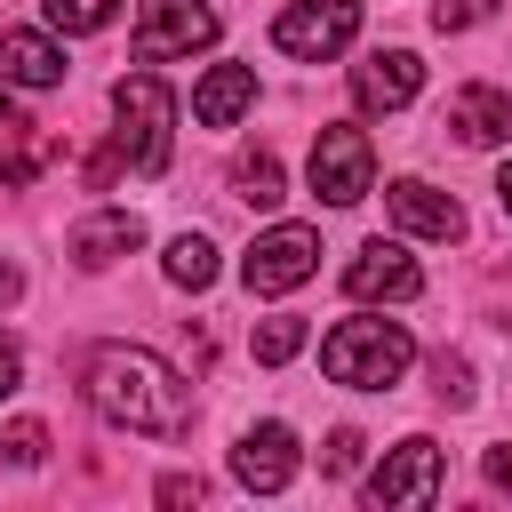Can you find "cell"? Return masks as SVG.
<instances>
[{"label":"cell","mask_w":512,"mask_h":512,"mask_svg":"<svg viewBox=\"0 0 512 512\" xmlns=\"http://www.w3.org/2000/svg\"><path fill=\"white\" fill-rule=\"evenodd\" d=\"M88 408L120 432H144V440H176L192 424V392L176 384V368L136 352V344H96L88 352Z\"/></svg>","instance_id":"1"},{"label":"cell","mask_w":512,"mask_h":512,"mask_svg":"<svg viewBox=\"0 0 512 512\" xmlns=\"http://www.w3.org/2000/svg\"><path fill=\"white\" fill-rule=\"evenodd\" d=\"M416 288H424V272H416V256H408L400 240H368V248L344 264V296H360V304H368V296H392V304H400V296H416Z\"/></svg>","instance_id":"10"},{"label":"cell","mask_w":512,"mask_h":512,"mask_svg":"<svg viewBox=\"0 0 512 512\" xmlns=\"http://www.w3.org/2000/svg\"><path fill=\"white\" fill-rule=\"evenodd\" d=\"M440 496V448L432 440H400L384 464H376V480H368V504L384 512V504H432Z\"/></svg>","instance_id":"9"},{"label":"cell","mask_w":512,"mask_h":512,"mask_svg":"<svg viewBox=\"0 0 512 512\" xmlns=\"http://www.w3.org/2000/svg\"><path fill=\"white\" fill-rule=\"evenodd\" d=\"M112 112H120L112 152H120L136 176H160V168H168V128H176V96L160 88V72H128V80L112 88Z\"/></svg>","instance_id":"3"},{"label":"cell","mask_w":512,"mask_h":512,"mask_svg":"<svg viewBox=\"0 0 512 512\" xmlns=\"http://www.w3.org/2000/svg\"><path fill=\"white\" fill-rule=\"evenodd\" d=\"M352 32H360V0H296V8L272 16V48L280 56H304V64L344 56Z\"/></svg>","instance_id":"6"},{"label":"cell","mask_w":512,"mask_h":512,"mask_svg":"<svg viewBox=\"0 0 512 512\" xmlns=\"http://www.w3.org/2000/svg\"><path fill=\"white\" fill-rule=\"evenodd\" d=\"M168 280H176V288H208V280H216V248H208L200 232L168 240Z\"/></svg>","instance_id":"20"},{"label":"cell","mask_w":512,"mask_h":512,"mask_svg":"<svg viewBox=\"0 0 512 512\" xmlns=\"http://www.w3.org/2000/svg\"><path fill=\"white\" fill-rule=\"evenodd\" d=\"M208 40H216V8L208 0H136V64L192 56Z\"/></svg>","instance_id":"7"},{"label":"cell","mask_w":512,"mask_h":512,"mask_svg":"<svg viewBox=\"0 0 512 512\" xmlns=\"http://www.w3.org/2000/svg\"><path fill=\"white\" fill-rule=\"evenodd\" d=\"M16 296H24V272H16V264H0V304H16Z\"/></svg>","instance_id":"29"},{"label":"cell","mask_w":512,"mask_h":512,"mask_svg":"<svg viewBox=\"0 0 512 512\" xmlns=\"http://www.w3.org/2000/svg\"><path fill=\"white\" fill-rule=\"evenodd\" d=\"M312 272H320V232H312V224H272V232H256L248 256H240L248 296H288V288H304Z\"/></svg>","instance_id":"4"},{"label":"cell","mask_w":512,"mask_h":512,"mask_svg":"<svg viewBox=\"0 0 512 512\" xmlns=\"http://www.w3.org/2000/svg\"><path fill=\"white\" fill-rule=\"evenodd\" d=\"M248 104H256V72H248V64H216V72L192 88V120H200V128H232Z\"/></svg>","instance_id":"16"},{"label":"cell","mask_w":512,"mask_h":512,"mask_svg":"<svg viewBox=\"0 0 512 512\" xmlns=\"http://www.w3.org/2000/svg\"><path fill=\"white\" fill-rule=\"evenodd\" d=\"M112 8H120V0H40V16H48L56 32H104Z\"/></svg>","instance_id":"21"},{"label":"cell","mask_w":512,"mask_h":512,"mask_svg":"<svg viewBox=\"0 0 512 512\" xmlns=\"http://www.w3.org/2000/svg\"><path fill=\"white\" fill-rule=\"evenodd\" d=\"M408 360H416V344H408L400 320H344V328L320 336V368H328V384H352V392H384V384H400Z\"/></svg>","instance_id":"2"},{"label":"cell","mask_w":512,"mask_h":512,"mask_svg":"<svg viewBox=\"0 0 512 512\" xmlns=\"http://www.w3.org/2000/svg\"><path fill=\"white\" fill-rule=\"evenodd\" d=\"M488 8H496V0H432V24H440V32H464V24H480Z\"/></svg>","instance_id":"25"},{"label":"cell","mask_w":512,"mask_h":512,"mask_svg":"<svg viewBox=\"0 0 512 512\" xmlns=\"http://www.w3.org/2000/svg\"><path fill=\"white\" fill-rule=\"evenodd\" d=\"M160 504H200V472H168L160 480Z\"/></svg>","instance_id":"26"},{"label":"cell","mask_w":512,"mask_h":512,"mask_svg":"<svg viewBox=\"0 0 512 512\" xmlns=\"http://www.w3.org/2000/svg\"><path fill=\"white\" fill-rule=\"evenodd\" d=\"M496 200H504V216H512V160H504V176H496Z\"/></svg>","instance_id":"30"},{"label":"cell","mask_w":512,"mask_h":512,"mask_svg":"<svg viewBox=\"0 0 512 512\" xmlns=\"http://www.w3.org/2000/svg\"><path fill=\"white\" fill-rule=\"evenodd\" d=\"M0 456H8L16 472H32V464L48 456V432H40V424H8V440H0Z\"/></svg>","instance_id":"22"},{"label":"cell","mask_w":512,"mask_h":512,"mask_svg":"<svg viewBox=\"0 0 512 512\" xmlns=\"http://www.w3.org/2000/svg\"><path fill=\"white\" fill-rule=\"evenodd\" d=\"M248 344H256V368H288V360L304 352V320H296V312H272Z\"/></svg>","instance_id":"18"},{"label":"cell","mask_w":512,"mask_h":512,"mask_svg":"<svg viewBox=\"0 0 512 512\" xmlns=\"http://www.w3.org/2000/svg\"><path fill=\"white\" fill-rule=\"evenodd\" d=\"M488 488H512V440H504V448H488Z\"/></svg>","instance_id":"28"},{"label":"cell","mask_w":512,"mask_h":512,"mask_svg":"<svg viewBox=\"0 0 512 512\" xmlns=\"http://www.w3.org/2000/svg\"><path fill=\"white\" fill-rule=\"evenodd\" d=\"M232 480L256 488V496H280L296 480V432L288 424H248L240 448H232Z\"/></svg>","instance_id":"8"},{"label":"cell","mask_w":512,"mask_h":512,"mask_svg":"<svg viewBox=\"0 0 512 512\" xmlns=\"http://www.w3.org/2000/svg\"><path fill=\"white\" fill-rule=\"evenodd\" d=\"M136 248H144V224H136L128 208H96V216H80V224H72V256H80L88 272H104V264L136 256Z\"/></svg>","instance_id":"14"},{"label":"cell","mask_w":512,"mask_h":512,"mask_svg":"<svg viewBox=\"0 0 512 512\" xmlns=\"http://www.w3.org/2000/svg\"><path fill=\"white\" fill-rule=\"evenodd\" d=\"M64 48L48 40V32H0V80H16V88H64Z\"/></svg>","instance_id":"15"},{"label":"cell","mask_w":512,"mask_h":512,"mask_svg":"<svg viewBox=\"0 0 512 512\" xmlns=\"http://www.w3.org/2000/svg\"><path fill=\"white\" fill-rule=\"evenodd\" d=\"M368 184H376V144H368V128H352V120L320 128V136H312V192H320L328 208H352V200H368Z\"/></svg>","instance_id":"5"},{"label":"cell","mask_w":512,"mask_h":512,"mask_svg":"<svg viewBox=\"0 0 512 512\" xmlns=\"http://www.w3.org/2000/svg\"><path fill=\"white\" fill-rule=\"evenodd\" d=\"M384 200H392V224H400V232H424V240H456V232H464V208H456L448 192L416 184V176H400Z\"/></svg>","instance_id":"13"},{"label":"cell","mask_w":512,"mask_h":512,"mask_svg":"<svg viewBox=\"0 0 512 512\" xmlns=\"http://www.w3.org/2000/svg\"><path fill=\"white\" fill-rule=\"evenodd\" d=\"M416 88H424V64H416L408 48H384V56L352 64V104H360V112H400Z\"/></svg>","instance_id":"11"},{"label":"cell","mask_w":512,"mask_h":512,"mask_svg":"<svg viewBox=\"0 0 512 512\" xmlns=\"http://www.w3.org/2000/svg\"><path fill=\"white\" fill-rule=\"evenodd\" d=\"M432 384H440V400H448V408H464V400H472V368H464V360H448V352L432 360Z\"/></svg>","instance_id":"23"},{"label":"cell","mask_w":512,"mask_h":512,"mask_svg":"<svg viewBox=\"0 0 512 512\" xmlns=\"http://www.w3.org/2000/svg\"><path fill=\"white\" fill-rule=\"evenodd\" d=\"M232 184H240V200H248V208H280V200H288V192H280V160H272V152H248V160L232 168Z\"/></svg>","instance_id":"19"},{"label":"cell","mask_w":512,"mask_h":512,"mask_svg":"<svg viewBox=\"0 0 512 512\" xmlns=\"http://www.w3.org/2000/svg\"><path fill=\"white\" fill-rule=\"evenodd\" d=\"M504 328H512V312H504Z\"/></svg>","instance_id":"31"},{"label":"cell","mask_w":512,"mask_h":512,"mask_svg":"<svg viewBox=\"0 0 512 512\" xmlns=\"http://www.w3.org/2000/svg\"><path fill=\"white\" fill-rule=\"evenodd\" d=\"M448 128L464 144H504L512 136V96L504 88H456L448 96Z\"/></svg>","instance_id":"17"},{"label":"cell","mask_w":512,"mask_h":512,"mask_svg":"<svg viewBox=\"0 0 512 512\" xmlns=\"http://www.w3.org/2000/svg\"><path fill=\"white\" fill-rule=\"evenodd\" d=\"M56 160V136L32 120V112H16L8 96H0V184L16 192V184H40V168Z\"/></svg>","instance_id":"12"},{"label":"cell","mask_w":512,"mask_h":512,"mask_svg":"<svg viewBox=\"0 0 512 512\" xmlns=\"http://www.w3.org/2000/svg\"><path fill=\"white\" fill-rule=\"evenodd\" d=\"M360 448H368L360 432H328V448H320V472H328V480H344V472L360 464Z\"/></svg>","instance_id":"24"},{"label":"cell","mask_w":512,"mask_h":512,"mask_svg":"<svg viewBox=\"0 0 512 512\" xmlns=\"http://www.w3.org/2000/svg\"><path fill=\"white\" fill-rule=\"evenodd\" d=\"M16 384H24V352H16V344H8V336H0V400H8V392H16Z\"/></svg>","instance_id":"27"}]
</instances>
